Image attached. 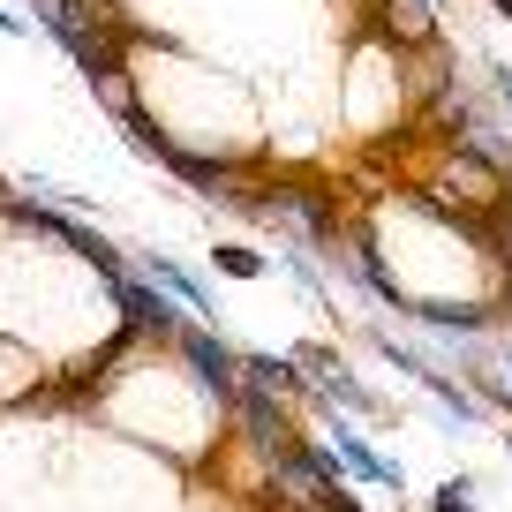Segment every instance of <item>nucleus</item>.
I'll return each mask as SVG.
<instances>
[{"label":"nucleus","mask_w":512,"mask_h":512,"mask_svg":"<svg viewBox=\"0 0 512 512\" xmlns=\"http://www.w3.org/2000/svg\"><path fill=\"white\" fill-rule=\"evenodd\" d=\"M430 166H437V174L415 181V204L437 211V219H452V226L497 219V204L512 196V174H505V166H490L482 151H445V159H430Z\"/></svg>","instance_id":"nucleus-1"},{"label":"nucleus","mask_w":512,"mask_h":512,"mask_svg":"<svg viewBox=\"0 0 512 512\" xmlns=\"http://www.w3.org/2000/svg\"><path fill=\"white\" fill-rule=\"evenodd\" d=\"M106 294H113V309L128 317V332H136V339H174L181 332V302L166 287H144L136 264H128V279H113Z\"/></svg>","instance_id":"nucleus-2"},{"label":"nucleus","mask_w":512,"mask_h":512,"mask_svg":"<svg viewBox=\"0 0 512 512\" xmlns=\"http://www.w3.org/2000/svg\"><path fill=\"white\" fill-rule=\"evenodd\" d=\"M174 347H181V362L196 369V384H204L211 400H234V377H241V369H234V354H226V339L211 332V324H181Z\"/></svg>","instance_id":"nucleus-3"},{"label":"nucleus","mask_w":512,"mask_h":512,"mask_svg":"<svg viewBox=\"0 0 512 512\" xmlns=\"http://www.w3.org/2000/svg\"><path fill=\"white\" fill-rule=\"evenodd\" d=\"M377 31H384V46L422 53V46H437V8L430 0H377Z\"/></svg>","instance_id":"nucleus-4"},{"label":"nucleus","mask_w":512,"mask_h":512,"mask_svg":"<svg viewBox=\"0 0 512 512\" xmlns=\"http://www.w3.org/2000/svg\"><path fill=\"white\" fill-rule=\"evenodd\" d=\"M136 272H144V279H159V287L174 294L181 309H196V324L211 317V287L189 272V264H174V256H159V249H136Z\"/></svg>","instance_id":"nucleus-5"},{"label":"nucleus","mask_w":512,"mask_h":512,"mask_svg":"<svg viewBox=\"0 0 512 512\" xmlns=\"http://www.w3.org/2000/svg\"><path fill=\"white\" fill-rule=\"evenodd\" d=\"M332 452H339V467L347 475H362V482H377V490H400V467L384 460L377 445H362V437L347 430V422H332Z\"/></svg>","instance_id":"nucleus-6"},{"label":"nucleus","mask_w":512,"mask_h":512,"mask_svg":"<svg viewBox=\"0 0 512 512\" xmlns=\"http://www.w3.org/2000/svg\"><path fill=\"white\" fill-rule=\"evenodd\" d=\"M61 249H76L83 264L106 279V287H113V279H128V249H121V241H106L98 226H76V219H68V226H61Z\"/></svg>","instance_id":"nucleus-7"},{"label":"nucleus","mask_w":512,"mask_h":512,"mask_svg":"<svg viewBox=\"0 0 512 512\" xmlns=\"http://www.w3.org/2000/svg\"><path fill=\"white\" fill-rule=\"evenodd\" d=\"M407 317L437 324V332H482V324H497V302H430V294H407Z\"/></svg>","instance_id":"nucleus-8"},{"label":"nucleus","mask_w":512,"mask_h":512,"mask_svg":"<svg viewBox=\"0 0 512 512\" xmlns=\"http://www.w3.org/2000/svg\"><path fill=\"white\" fill-rule=\"evenodd\" d=\"M0 219L16 226V234H31V241H61L68 211H53V204H23V196H8V204H0Z\"/></svg>","instance_id":"nucleus-9"},{"label":"nucleus","mask_w":512,"mask_h":512,"mask_svg":"<svg viewBox=\"0 0 512 512\" xmlns=\"http://www.w3.org/2000/svg\"><path fill=\"white\" fill-rule=\"evenodd\" d=\"M113 128H121L128 144H144V151H151V159H159V166H166V159H174V151H181V144H174V136H166L159 121H151L144 106H128V113H121V121H113Z\"/></svg>","instance_id":"nucleus-10"},{"label":"nucleus","mask_w":512,"mask_h":512,"mask_svg":"<svg viewBox=\"0 0 512 512\" xmlns=\"http://www.w3.org/2000/svg\"><path fill=\"white\" fill-rule=\"evenodd\" d=\"M211 264H219L226 279H256V272H264V249H249V241H219Z\"/></svg>","instance_id":"nucleus-11"},{"label":"nucleus","mask_w":512,"mask_h":512,"mask_svg":"<svg viewBox=\"0 0 512 512\" xmlns=\"http://www.w3.org/2000/svg\"><path fill=\"white\" fill-rule=\"evenodd\" d=\"M91 91L106 98V113H113V121H121V113L136 106V91H128V68H106V76H91Z\"/></svg>","instance_id":"nucleus-12"},{"label":"nucleus","mask_w":512,"mask_h":512,"mask_svg":"<svg viewBox=\"0 0 512 512\" xmlns=\"http://www.w3.org/2000/svg\"><path fill=\"white\" fill-rule=\"evenodd\" d=\"M430 512H475V505H467V475L437 482V490H430Z\"/></svg>","instance_id":"nucleus-13"},{"label":"nucleus","mask_w":512,"mask_h":512,"mask_svg":"<svg viewBox=\"0 0 512 512\" xmlns=\"http://www.w3.org/2000/svg\"><path fill=\"white\" fill-rule=\"evenodd\" d=\"M490 264L512 279V219H497V234H490Z\"/></svg>","instance_id":"nucleus-14"},{"label":"nucleus","mask_w":512,"mask_h":512,"mask_svg":"<svg viewBox=\"0 0 512 512\" xmlns=\"http://www.w3.org/2000/svg\"><path fill=\"white\" fill-rule=\"evenodd\" d=\"M309 505H317V512H362V505H354V497H339V482H332V490H317V497H309Z\"/></svg>","instance_id":"nucleus-15"},{"label":"nucleus","mask_w":512,"mask_h":512,"mask_svg":"<svg viewBox=\"0 0 512 512\" xmlns=\"http://www.w3.org/2000/svg\"><path fill=\"white\" fill-rule=\"evenodd\" d=\"M0 31H8V38H23V31H31V16H23V8H8V0H0Z\"/></svg>","instance_id":"nucleus-16"},{"label":"nucleus","mask_w":512,"mask_h":512,"mask_svg":"<svg viewBox=\"0 0 512 512\" xmlns=\"http://www.w3.org/2000/svg\"><path fill=\"white\" fill-rule=\"evenodd\" d=\"M490 83H497V91L512 98V68H505V61H490Z\"/></svg>","instance_id":"nucleus-17"},{"label":"nucleus","mask_w":512,"mask_h":512,"mask_svg":"<svg viewBox=\"0 0 512 512\" xmlns=\"http://www.w3.org/2000/svg\"><path fill=\"white\" fill-rule=\"evenodd\" d=\"M490 16H505V23H512V0H490Z\"/></svg>","instance_id":"nucleus-18"},{"label":"nucleus","mask_w":512,"mask_h":512,"mask_svg":"<svg viewBox=\"0 0 512 512\" xmlns=\"http://www.w3.org/2000/svg\"><path fill=\"white\" fill-rule=\"evenodd\" d=\"M0 204H8V189H0Z\"/></svg>","instance_id":"nucleus-19"},{"label":"nucleus","mask_w":512,"mask_h":512,"mask_svg":"<svg viewBox=\"0 0 512 512\" xmlns=\"http://www.w3.org/2000/svg\"><path fill=\"white\" fill-rule=\"evenodd\" d=\"M505 384H512V377H505Z\"/></svg>","instance_id":"nucleus-20"}]
</instances>
